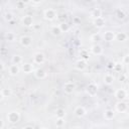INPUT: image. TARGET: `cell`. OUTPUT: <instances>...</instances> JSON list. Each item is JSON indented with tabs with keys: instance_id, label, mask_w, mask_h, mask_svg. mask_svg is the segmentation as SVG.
Listing matches in <instances>:
<instances>
[{
	"instance_id": "6da1fadb",
	"label": "cell",
	"mask_w": 129,
	"mask_h": 129,
	"mask_svg": "<svg viewBox=\"0 0 129 129\" xmlns=\"http://www.w3.org/2000/svg\"><path fill=\"white\" fill-rule=\"evenodd\" d=\"M86 93L90 97H95L97 95V93H98V85L96 83H94V82L90 83L86 88Z\"/></svg>"
},
{
	"instance_id": "7a4b0ae2",
	"label": "cell",
	"mask_w": 129,
	"mask_h": 129,
	"mask_svg": "<svg viewBox=\"0 0 129 129\" xmlns=\"http://www.w3.org/2000/svg\"><path fill=\"white\" fill-rule=\"evenodd\" d=\"M6 118H7V121L9 123L15 124V123H17L20 120V115H19V113L17 111H11V112H9L7 114Z\"/></svg>"
},
{
	"instance_id": "3957f363",
	"label": "cell",
	"mask_w": 129,
	"mask_h": 129,
	"mask_svg": "<svg viewBox=\"0 0 129 129\" xmlns=\"http://www.w3.org/2000/svg\"><path fill=\"white\" fill-rule=\"evenodd\" d=\"M56 16H57V13H56V11H55L54 9H52V8H48V9H46V10L43 11V17H44V19H46V20L51 21V20L55 19Z\"/></svg>"
},
{
	"instance_id": "277c9868",
	"label": "cell",
	"mask_w": 129,
	"mask_h": 129,
	"mask_svg": "<svg viewBox=\"0 0 129 129\" xmlns=\"http://www.w3.org/2000/svg\"><path fill=\"white\" fill-rule=\"evenodd\" d=\"M20 44L24 47H29L32 43V37L29 35H22L20 37Z\"/></svg>"
},
{
	"instance_id": "5b68a950",
	"label": "cell",
	"mask_w": 129,
	"mask_h": 129,
	"mask_svg": "<svg viewBox=\"0 0 129 129\" xmlns=\"http://www.w3.org/2000/svg\"><path fill=\"white\" fill-rule=\"evenodd\" d=\"M76 89V85L73 83V82H67L64 85H63V92L67 94V95H71L74 93Z\"/></svg>"
},
{
	"instance_id": "8992f818",
	"label": "cell",
	"mask_w": 129,
	"mask_h": 129,
	"mask_svg": "<svg viewBox=\"0 0 129 129\" xmlns=\"http://www.w3.org/2000/svg\"><path fill=\"white\" fill-rule=\"evenodd\" d=\"M114 95H115V98L118 99L119 101H123L127 98V92L125 89H117Z\"/></svg>"
},
{
	"instance_id": "52a82bcc",
	"label": "cell",
	"mask_w": 129,
	"mask_h": 129,
	"mask_svg": "<svg viewBox=\"0 0 129 129\" xmlns=\"http://www.w3.org/2000/svg\"><path fill=\"white\" fill-rule=\"evenodd\" d=\"M21 23L23 26L25 27H30V26H33V18L32 16L30 15H25L21 18Z\"/></svg>"
},
{
	"instance_id": "ba28073f",
	"label": "cell",
	"mask_w": 129,
	"mask_h": 129,
	"mask_svg": "<svg viewBox=\"0 0 129 129\" xmlns=\"http://www.w3.org/2000/svg\"><path fill=\"white\" fill-rule=\"evenodd\" d=\"M45 60V56L42 52H36L33 55V62L36 64H42Z\"/></svg>"
},
{
	"instance_id": "9c48e42d",
	"label": "cell",
	"mask_w": 129,
	"mask_h": 129,
	"mask_svg": "<svg viewBox=\"0 0 129 129\" xmlns=\"http://www.w3.org/2000/svg\"><path fill=\"white\" fill-rule=\"evenodd\" d=\"M103 39L107 42H110V41H113L114 39H116V33L113 32V31H105L104 34H103Z\"/></svg>"
},
{
	"instance_id": "30bf717a",
	"label": "cell",
	"mask_w": 129,
	"mask_h": 129,
	"mask_svg": "<svg viewBox=\"0 0 129 129\" xmlns=\"http://www.w3.org/2000/svg\"><path fill=\"white\" fill-rule=\"evenodd\" d=\"M33 74H34V77L36 78V79H38V80H43V79H45L46 78V72L43 70V69H36L34 72H33Z\"/></svg>"
},
{
	"instance_id": "8fae6325",
	"label": "cell",
	"mask_w": 129,
	"mask_h": 129,
	"mask_svg": "<svg viewBox=\"0 0 129 129\" xmlns=\"http://www.w3.org/2000/svg\"><path fill=\"white\" fill-rule=\"evenodd\" d=\"M127 109H128V106H127V104H126L125 102H123V101H119V102L116 104V111L119 112V113H124V112L127 111Z\"/></svg>"
},
{
	"instance_id": "7c38bea8",
	"label": "cell",
	"mask_w": 129,
	"mask_h": 129,
	"mask_svg": "<svg viewBox=\"0 0 129 129\" xmlns=\"http://www.w3.org/2000/svg\"><path fill=\"white\" fill-rule=\"evenodd\" d=\"M74 113H75V115L77 117H80L81 118V117H84L87 114V111H86V109L83 106H77L75 108V110H74Z\"/></svg>"
},
{
	"instance_id": "4fadbf2b",
	"label": "cell",
	"mask_w": 129,
	"mask_h": 129,
	"mask_svg": "<svg viewBox=\"0 0 129 129\" xmlns=\"http://www.w3.org/2000/svg\"><path fill=\"white\" fill-rule=\"evenodd\" d=\"M91 52L93 53V54H95V55H100V54H102L103 53V47L100 45V44H94V45H92V47H91Z\"/></svg>"
},
{
	"instance_id": "5bb4252c",
	"label": "cell",
	"mask_w": 129,
	"mask_h": 129,
	"mask_svg": "<svg viewBox=\"0 0 129 129\" xmlns=\"http://www.w3.org/2000/svg\"><path fill=\"white\" fill-rule=\"evenodd\" d=\"M86 68H87V60L81 58L76 61V69L78 71H84Z\"/></svg>"
},
{
	"instance_id": "9a60e30c",
	"label": "cell",
	"mask_w": 129,
	"mask_h": 129,
	"mask_svg": "<svg viewBox=\"0 0 129 129\" xmlns=\"http://www.w3.org/2000/svg\"><path fill=\"white\" fill-rule=\"evenodd\" d=\"M94 25H95L97 28H103V27L105 26V19L103 18V16L94 19Z\"/></svg>"
},
{
	"instance_id": "2e32d148",
	"label": "cell",
	"mask_w": 129,
	"mask_h": 129,
	"mask_svg": "<svg viewBox=\"0 0 129 129\" xmlns=\"http://www.w3.org/2000/svg\"><path fill=\"white\" fill-rule=\"evenodd\" d=\"M50 32H51L52 35L58 36V35H60L62 33V30H61V28H60V26L58 24V25H52L51 28H50Z\"/></svg>"
},
{
	"instance_id": "e0dca14e",
	"label": "cell",
	"mask_w": 129,
	"mask_h": 129,
	"mask_svg": "<svg viewBox=\"0 0 129 129\" xmlns=\"http://www.w3.org/2000/svg\"><path fill=\"white\" fill-rule=\"evenodd\" d=\"M21 70H22L23 73H25V74H30V73L33 72V64H32V63H29V62L23 63L22 67H21Z\"/></svg>"
},
{
	"instance_id": "ac0fdd59",
	"label": "cell",
	"mask_w": 129,
	"mask_h": 129,
	"mask_svg": "<svg viewBox=\"0 0 129 129\" xmlns=\"http://www.w3.org/2000/svg\"><path fill=\"white\" fill-rule=\"evenodd\" d=\"M20 69L18 67V64H15V63H12L11 66H9V69H8V72L11 76H16L18 73H19Z\"/></svg>"
},
{
	"instance_id": "d6986e66",
	"label": "cell",
	"mask_w": 129,
	"mask_h": 129,
	"mask_svg": "<svg viewBox=\"0 0 129 129\" xmlns=\"http://www.w3.org/2000/svg\"><path fill=\"white\" fill-rule=\"evenodd\" d=\"M125 16H126V14H125V12H124L122 9L118 8V9L115 10V17H116L118 20H123V19L125 18Z\"/></svg>"
},
{
	"instance_id": "ffe728a7",
	"label": "cell",
	"mask_w": 129,
	"mask_h": 129,
	"mask_svg": "<svg viewBox=\"0 0 129 129\" xmlns=\"http://www.w3.org/2000/svg\"><path fill=\"white\" fill-rule=\"evenodd\" d=\"M115 117V112L113 111V110H106L105 112H104V118H105V120H112L113 118Z\"/></svg>"
},
{
	"instance_id": "44dd1931",
	"label": "cell",
	"mask_w": 129,
	"mask_h": 129,
	"mask_svg": "<svg viewBox=\"0 0 129 129\" xmlns=\"http://www.w3.org/2000/svg\"><path fill=\"white\" fill-rule=\"evenodd\" d=\"M113 82H114V77H113L111 74H106V75L104 76V83H105L106 85L110 86V85L113 84Z\"/></svg>"
},
{
	"instance_id": "7402d4cb",
	"label": "cell",
	"mask_w": 129,
	"mask_h": 129,
	"mask_svg": "<svg viewBox=\"0 0 129 129\" xmlns=\"http://www.w3.org/2000/svg\"><path fill=\"white\" fill-rule=\"evenodd\" d=\"M101 16H102V10L100 8H95V9L92 10V12H91V17L92 18L96 19V18L101 17Z\"/></svg>"
},
{
	"instance_id": "603a6c76",
	"label": "cell",
	"mask_w": 129,
	"mask_h": 129,
	"mask_svg": "<svg viewBox=\"0 0 129 129\" xmlns=\"http://www.w3.org/2000/svg\"><path fill=\"white\" fill-rule=\"evenodd\" d=\"M11 89H9V88H3L2 90H1V98L2 99H4V98H8V97H10L11 96Z\"/></svg>"
},
{
	"instance_id": "cb8c5ba5",
	"label": "cell",
	"mask_w": 129,
	"mask_h": 129,
	"mask_svg": "<svg viewBox=\"0 0 129 129\" xmlns=\"http://www.w3.org/2000/svg\"><path fill=\"white\" fill-rule=\"evenodd\" d=\"M11 61L12 63H15V64H20L22 62V56L19 55V54H14L11 58Z\"/></svg>"
},
{
	"instance_id": "d4e9b609",
	"label": "cell",
	"mask_w": 129,
	"mask_h": 129,
	"mask_svg": "<svg viewBox=\"0 0 129 129\" xmlns=\"http://www.w3.org/2000/svg\"><path fill=\"white\" fill-rule=\"evenodd\" d=\"M127 39V34L125 32H118L116 33V40L118 41H125Z\"/></svg>"
},
{
	"instance_id": "484cf974",
	"label": "cell",
	"mask_w": 129,
	"mask_h": 129,
	"mask_svg": "<svg viewBox=\"0 0 129 129\" xmlns=\"http://www.w3.org/2000/svg\"><path fill=\"white\" fill-rule=\"evenodd\" d=\"M55 115H56V118H64V115H66V111H64V109H62V108H58V109H56V111H55Z\"/></svg>"
},
{
	"instance_id": "4316f807",
	"label": "cell",
	"mask_w": 129,
	"mask_h": 129,
	"mask_svg": "<svg viewBox=\"0 0 129 129\" xmlns=\"http://www.w3.org/2000/svg\"><path fill=\"white\" fill-rule=\"evenodd\" d=\"M5 37H6V40H8V41H15V39H16V35L13 32H7Z\"/></svg>"
},
{
	"instance_id": "83f0119b",
	"label": "cell",
	"mask_w": 129,
	"mask_h": 129,
	"mask_svg": "<svg viewBox=\"0 0 129 129\" xmlns=\"http://www.w3.org/2000/svg\"><path fill=\"white\" fill-rule=\"evenodd\" d=\"M59 26H60V28H61L62 32H67V31H69V30H70V24H69V23H67V22H60Z\"/></svg>"
},
{
	"instance_id": "f1b7e54d",
	"label": "cell",
	"mask_w": 129,
	"mask_h": 129,
	"mask_svg": "<svg viewBox=\"0 0 129 129\" xmlns=\"http://www.w3.org/2000/svg\"><path fill=\"white\" fill-rule=\"evenodd\" d=\"M122 68H123V63L121 62H116L114 63V68H113V71L117 72V73H120L122 71Z\"/></svg>"
},
{
	"instance_id": "f546056e",
	"label": "cell",
	"mask_w": 129,
	"mask_h": 129,
	"mask_svg": "<svg viewBox=\"0 0 129 129\" xmlns=\"http://www.w3.org/2000/svg\"><path fill=\"white\" fill-rule=\"evenodd\" d=\"M66 121H64V118H56V121H55V126L56 127H62L64 125Z\"/></svg>"
},
{
	"instance_id": "4dcf8cb0",
	"label": "cell",
	"mask_w": 129,
	"mask_h": 129,
	"mask_svg": "<svg viewBox=\"0 0 129 129\" xmlns=\"http://www.w3.org/2000/svg\"><path fill=\"white\" fill-rule=\"evenodd\" d=\"M80 54H81V58H83L85 60H88L89 59V52H88V50L83 49V50H81Z\"/></svg>"
},
{
	"instance_id": "1f68e13d",
	"label": "cell",
	"mask_w": 129,
	"mask_h": 129,
	"mask_svg": "<svg viewBox=\"0 0 129 129\" xmlns=\"http://www.w3.org/2000/svg\"><path fill=\"white\" fill-rule=\"evenodd\" d=\"M4 19H5L6 21L10 22V21L13 19V14H12V13H10V12H6V13H5V15H4Z\"/></svg>"
},
{
	"instance_id": "d6a6232c",
	"label": "cell",
	"mask_w": 129,
	"mask_h": 129,
	"mask_svg": "<svg viewBox=\"0 0 129 129\" xmlns=\"http://www.w3.org/2000/svg\"><path fill=\"white\" fill-rule=\"evenodd\" d=\"M100 38H101V36H100V34H93L92 36H91V39H92V41H98V40H100Z\"/></svg>"
},
{
	"instance_id": "836d02e7",
	"label": "cell",
	"mask_w": 129,
	"mask_h": 129,
	"mask_svg": "<svg viewBox=\"0 0 129 129\" xmlns=\"http://www.w3.org/2000/svg\"><path fill=\"white\" fill-rule=\"evenodd\" d=\"M123 64H129V54H126L123 56V60H122Z\"/></svg>"
},
{
	"instance_id": "e575fe53",
	"label": "cell",
	"mask_w": 129,
	"mask_h": 129,
	"mask_svg": "<svg viewBox=\"0 0 129 129\" xmlns=\"http://www.w3.org/2000/svg\"><path fill=\"white\" fill-rule=\"evenodd\" d=\"M107 68H108V69H112V70H113V68H114V63L109 62V63H108V66H107Z\"/></svg>"
},
{
	"instance_id": "d590c367",
	"label": "cell",
	"mask_w": 129,
	"mask_h": 129,
	"mask_svg": "<svg viewBox=\"0 0 129 129\" xmlns=\"http://www.w3.org/2000/svg\"><path fill=\"white\" fill-rule=\"evenodd\" d=\"M20 1H21L24 5H25V4H28V3H30V2H31V0H20Z\"/></svg>"
},
{
	"instance_id": "8d00e7d4",
	"label": "cell",
	"mask_w": 129,
	"mask_h": 129,
	"mask_svg": "<svg viewBox=\"0 0 129 129\" xmlns=\"http://www.w3.org/2000/svg\"><path fill=\"white\" fill-rule=\"evenodd\" d=\"M4 128V121L3 119H1V124H0V129H3Z\"/></svg>"
},
{
	"instance_id": "74e56055",
	"label": "cell",
	"mask_w": 129,
	"mask_h": 129,
	"mask_svg": "<svg viewBox=\"0 0 129 129\" xmlns=\"http://www.w3.org/2000/svg\"><path fill=\"white\" fill-rule=\"evenodd\" d=\"M31 2H32V3H34V4H38V3H40V2H41V0H31Z\"/></svg>"
},
{
	"instance_id": "f35d334b",
	"label": "cell",
	"mask_w": 129,
	"mask_h": 129,
	"mask_svg": "<svg viewBox=\"0 0 129 129\" xmlns=\"http://www.w3.org/2000/svg\"><path fill=\"white\" fill-rule=\"evenodd\" d=\"M34 126L33 125H27V126H23V129H26V128H33Z\"/></svg>"
},
{
	"instance_id": "ab89813d",
	"label": "cell",
	"mask_w": 129,
	"mask_h": 129,
	"mask_svg": "<svg viewBox=\"0 0 129 129\" xmlns=\"http://www.w3.org/2000/svg\"><path fill=\"white\" fill-rule=\"evenodd\" d=\"M74 21L76 22V23H79L81 20H80V18H78V17H76V18H74Z\"/></svg>"
},
{
	"instance_id": "60d3db41",
	"label": "cell",
	"mask_w": 129,
	"mask_h": 129,
	"mask_svg": "<svg viewBox=\"0 0 129 129\" xmlns=\"http://www.w3.org/2000/svg\"><path fill=\"white\" fill-rule=\"evenodd\" d=\"M33 27H34L35 29H38V28L40 27V25H34V24H33Z\"/></svg>"
},
{
	"instance_id": "b9f144b4",
	"label": "cell",
	"mask_w": 129,
	"mask_h": 129,
	"mask_svg": "<svg viewBox=\"0 0 129 129\" xmlns=\"http://www.w3.org/2000/svg\"><path fill=\"white\" fill-rule=\"evenodd\" d=\"M127 71H128V73H129V64H128V69H127Z\"/></svg>"
}]
</instances>
